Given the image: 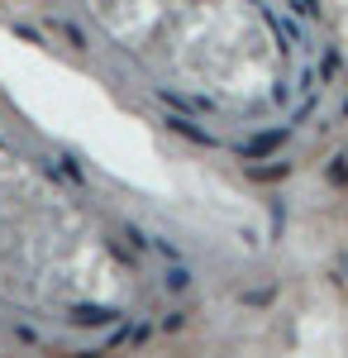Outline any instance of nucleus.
<instances>
[{"instance_id":"nucleus-1","label":"nucleus","mask_w":348,"mask_h":358,"mask_svg":"<svg viewBox=\"0 0 348 358\" xmlns=\"http://www.w3.org/2000/svg\"><path fill=\"white\" fill-rule=\"evenodd\" d=\"M67 320L81 325V330H96V325H119V320H124V310H110V306H72V310H67Z\"/></svg>"},{"instance_id":"nucleus-2","label":"nucleus","mask_w":348,"mask_h":358,"mask_svg":"<svg viewBox=\"0 0 348 358\" xmlns=\"http://www.w3.org/2000/svg\"><path fill=\"white\" fill-rule=\"evenodd\" d=\"M287 134H291V129H263V134H253L248 143H239V153L243 158H268V153H277V148L287 143Z\"/></svg>"},{"instance_id":"nucleus-3","label":"nucleus","mask_w":348,"mask_h":358,"mask_svg":"<svg viewBox=\"0 0 348 358\" xmlns=\"http://www.w3.org/2000/svg\"><path fill=\"white\" fill-rule=\"evenodd\" d=\"M162 106H172V110H191V115H210V101H196V96H177V91H158Z\"/></svg>"},{"instance_id":"nucleus-4","label":"nucleus","mask_w":348,"mask_h":358,"mask_svg":"<svg viewBox=\"0 0 348 358\" xmlns=\"http://www.w3.org/2000/svg\"><path fill=\"white\" fill-rule=\"evenodd\" d=\"M167 124H172V129H177V134H187V138H196V143H219V138L215 134H205V129H201V124H196V120H187V115H167Z\"/></svg>"},{"instance_id":"nucleus-5","label":"nucleus","mask_w":348,"mask_h":358,"mask_svg":"<svg viewBox=\"0 0 348 358\" xmlns=\"http://www.w3.org/2000/svg\"><path fill=\"white\" fill-rule=\"evenodd\" d=\"M162 287H167V292H187V287H191V273L182 268V258H172V263H167V273H162Z\"/></svg>"},{"instance_id":"nucleus-6","label":"nucleus","mask_w":348,"mask_h":358,"mask_svg":"<svg viewBox=\"0 0 348 358\" xmlns=\"http://www.w3.org/2000/svg\"><path fill=\"white\" fill-rule=\"evenodd\" d=\"M291 10L300 20H320V0H291Z\"/></svg>"},{"instance_id":"nucleus-7","label":"nucleus","mask_w":348,"mask_h":358,"mask_svg":"<svg viewBox=\"0 0 348 358\" xmlns=\"http://www.w3.org/2000/svg\"><path fill=\"white\" fill-rule=\"evenodd\" d=\"M57 29H62V34H67V38H72V43H77V48H86V34H81L77 24H67V20H57Z\"/></svg>"},{"instance_id":"nucleus-8","label":"nucleus","mask_w":348,"mask_h":358,"mask_svg":"<svg viewBox=\"0 0 348 358\" xmlns=\"http://www.w3.org/2000/svg\"><path fill=\"white\" fill-rule=\"evenodd\" d=\"M253 177H263V182H268V177H287V163H277V167H253Z\"/></svg>"},{"instance_id":"nucleus-9","label":"nucleus","mask_w":348,"mask_h":358,"mask_svg":"<svg viewBox=\"0 0 348 358\" xmlns=\"http://www.w3.org/2000/svg\"><path fill=\"white\" fill-rule=\"evenodd\" d=\"M329 177H334V182H348V163H344V158H334V167H329Z\"/></svg>"}]
</instances>
